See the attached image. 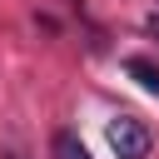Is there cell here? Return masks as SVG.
Returning <instances> with one entry per match:
<instances>
[{"label":"cell","mask_w":159,"mask_h":159,"mask_svg":"<svg viewBox=\"0 0 159 159\" xmlns=\"http://www.w3.org/2000/svg\"><path fill=\"white\" fill-rule=\"evenodd\" d=\"M149 30H154V35H159V15H154V20H149Z\"/></svg>","instance_id":"4"},{"label":"cell","mask_w":159,"mask_h":159,"mask_svg":"<svg viewBox=\"0 0 159 159\" xmlns=\"http://www.w3.org/2000/svg\"><path fill=\"white\" fill-rule=\"evenodd\" d=\"M10 159H20V154H10Z\"/></svg>","instance_id":"5"},{"label":"cell","mask_w":159,"mask_h":159,"mask_svg":"<svg viewBox=\"0 0 159 159\" xmlns=\"http://www.w3.org/2000/svg\"><path fill=\"white\" fill-rule=\"evenodd\" d=\"M55 159H89V149L80 144V134L60 129V134H55Z\"/></svg>","instance_id":"2"},{"label":"cell","mask_w":159,"mask_h":159,"mask_svg":"<svg viewBox=\"0 0 159 159\" xmlns=\"http://www.w3.org/2000/svg\"><path fill=\"white\" fill-rule=\"evenodd\" d=\"M124 70H129V75H134V80H139V84H144L149 94H159V70H154L149 60H129Z\"/></svg>","instance_id":"3"},{"label":"cell","mask_w":159,"mask_h":159,"mask_svg":"<svg viewBox=\"0 0 159 159\" xmlns=\"http://www.w3.org/2000/svg\"><path fill=\"white\" fill-rule=\"evenodd\" d=\"M104 139H109V149H114L119 159H149V149H154V134H149V124H139L134 114H119V119H109Z\"/></svg>","instance_id":"1"}]
</instances>
